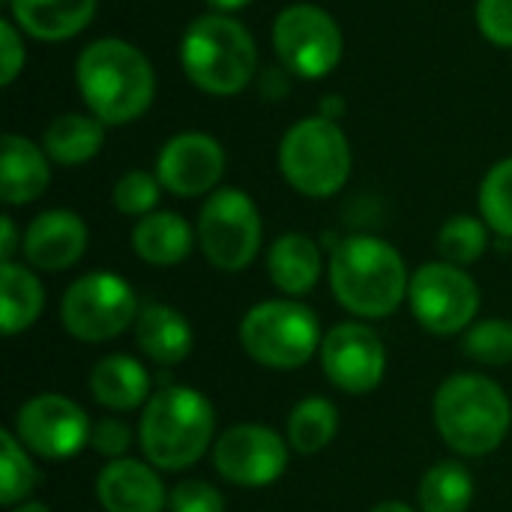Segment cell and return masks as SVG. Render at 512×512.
I'll return each instance as SVG.
<instances>
[{
	"label": "cell",
	"instance_id": "obj_23",
	"mask_svg": "<svg viewBox=\"0 0 512 512\" xmlns=\"http://www.w3.org/2000/svg\"><path fill=\"white\" fill-rule=\"evenodd\" d=\"M267 273L285 297H303L324 273L321 246L300 231L282 234L267 252Z\"/></svg>",
	"mask_w": 512,
	"mask_h": 512
},
{
	"label": "cell",
	"instance_id": "obj_31",
	"mask_svg": "<svg viewBox=\"0 0 512 512\" xmlns=\"http://www.w3.org/2000/svg\"><path fill=\"white\" fill-rule=\"evenodd\" d=\"M465 354L483 366H507L512 363V321L486 318L474 321L462 342Z\"/></svg>",
	"mask_w": 512,
	"mask_h": 512
},
{
	"label": "cell",
	"instance_id": "obj_3",
	"mask_svg": "<svg viewBox=\"0 0 512 512\" xmlns=\"http://www.w3.org/2000/svg\"><path fill=\"white\" fill-rule=\"evenodd\" d=\"M216 435V408L192 387H162L144 405L138 444L144 459L168 474L186 471L210 450Z\"/></svg>",
	"mask_w": 512,
	"mask_h": 512
},
{
	"label": "cell",
	"instance_id": "obj_6",
	"mask_svg": "<svg viewBox=\"0 0 512 512\" xmlns=\"http://www.w3.org/2000/svg\"><path fill=\"white\" fill-rule=\"evenodd\" d=\"M279 171L306 198H333L351 177V141L336 120L303 117L279 141Z\"/></svg>",
	"mask_w": 512,
	"mask_h": 512
},
{
	"label": "cell",
	"instance_id": "obj_15",
	"mask_svg": "<svg viewBox=\"0 0 512 512\" xmlns=\"http://www.w3.org/2000/svg\"><path fill=\"white\" fill-rule=\"evenodd\" d=\"M225 174V147L207 132H177L156 156V177L177 198L213 195Z\"/></svg>",
	"mask_w": 512,
	"mask_h": 512
},
{
	"label": "cell",
	"instance_id": "obj_32",
	"mask_svg": "<svg viewBox=\"0 0 512 512\" xmlns=\"http://www.w3.org/2000/svg\"><path fill=\"white\" fill-rule=\"evenodd\" d=\"M159 198H162L159 177L141 168L126 171L111 189L114 210H120L123 216H135V219H144L147 213H153L159 207Z\"/></svg>",
	"mask_w": 512,
	"mask_h": 512
},
{
	"label": "cell",
	"instance_id": "obj_25",
	"mask_svg": "<svg viewBox=\"0 0 512 512\" xmlns=\"http://www.w3.org/2000/svg\"><path fill=\"white\" fill-rule=\"evenodd\" d=\"M45 309V288L30 264H0V330L18 336L30 330Z\"/></svg>",
	"mask_w": 512,
	"mask_h": 512
},
{
	"label": "cell",
	"instance_id": "obj_40",
	"mask_svg": "<svg viewBox=\"0 0 512 512\" xmlns=\"http://www.w3.org/2000/svg\"><path fill=\"white\" fill-rule=\"evenodd\" d=\"M372 512H417V510H414V507H408V504H402V501H384V504L372 507Z\"/></svg>",
	"mask_w": 512,
	"mask_h": 512
},
{
	"label": "cell",
	"instance_id": "obj_24",
	"mask_svg": "<svg viewBox=\"0 0 512 512\" xmlns=\"http://www.w3.org/2000/svg\"><path fill=\"white\" fill-rule=\"evenodd\" d=\"M105 129L108 126L90 111H66L45 126L39 144L54 165L75 168L99 156V150L105 147Z\"/></svg>",
	"mask_w": 512,
	"mask_h": 512
},
{
	"label": "cell",
	"instance_id": "obj_9",
	"mask_svg": "<svg viewBox=\"0 0 512 512\" xmlns=\"http://www.w3.org/2000/svg\"><path fill=\"white\" fill-rule=\"evenodd\" d=\"M198 246L204 258L222 273L246 270L258 252L264 237V222L258 204L249 192L225 186L207 195L198 213Z\"/></svg>",
	"mask_w": 512,
	"mask_h": 512
},
{
	"label": "cell",
	"instance_id": "obj_11",
	"mask_svg": "<svg viewBox=\"0 0 512 512\" xmlns=\"http://www.w3.org/2000/svg\"><path fill=\"white\" fill-rule=\"evenodd\" d=\"M408 306L423 330L435 336H456L477 321L480 285L465 267L429 261L411 273Z\"/></svg>",
	"mask_w": 512,
	"mask_h": 512
},
{
	"label": "cell",
	"instance_id": "obj_26",
	"mask_svg": "<svg viewBox=\"0 0 512 512\" xmlns=\"http://www.w3.org/2000/svg\"><path fill=\"white\" fill-rule=\"evenodd\" d=\"M339 432V411L324 396H309L288 414V444L303 456H315L333 444Z\"/></svg>",
	"mask_w": 512,
	"mask_h": 512
},
{
	"label": "cell",
	"instance_id": "obj_17",
	"mask_svg": "<svg viewBox=\"0 0 512 512\" xmlns=\"http://www.w3.org/2000/svg\"><path fill=\"white\" fill-rule=\"evenodd\" d=\"M150 462L111 459L96 477V498L105 512H165L168 492Z\"/></svg>",
	"mask_w": 512,
	"mask_h": 512
},
{
	"label": "cell",
	"instance_id": "obj_7",
	"mask_svg": "<svg viewBox=\"0 0 512 512\" xmlns=\"http://www.w3.org/2000/svg\"><path fill=\"white\" fill-rule=\"evenodd\" d=\"M321 321L297 300H264L255 303L240 321V345L246 354L276 372L306 366L321 354Z\"/></svg>",
	"mask_w": 512,
	"mask_h": 512
},
{
	"label": "cell",
	"instance_id": "obj_28",
	"mask_svg": "<svg viewBox=\"0 0 512 512\" xmlns=\"http://www.w3.org/2000/svg\"><path fill=\"white\" fill-rule=\"evenodd\" d=\"M39 486V471L30 450L15 438V432H0V504L18 507Z\"/></svg>",
	"mask_w": 512,
	"mask_h": 512
},
{
	"label": "cell",
	"instance_id": "obj_5",
	"mask_svg": "<svg viewBox=\"0 0 512 512\" xmlns=\"http://www.w3.org/2000/svg\"><path fill=\"white\" fill-rule=\"evenodd\" d=\"M183 75L207 96H237L258 72V45L243 21L222 12L198 15L180 39Z\"/></svg>",
	"mask_w": 512,
	"mask_h": 512
},
{
	"label": "cell",
	"instance_id": "obj_19",
	"mask_svg": "<svg viewBox=\"0 0 512 512\" xmlns=\"http://www.w3.org/2000/svg\"><path fill=\"white\" fill-rule=\"evenodd\" d=\"M6 6L24 36L39 42H66L90 27L99 0H9Z\"/></svg>",
	"mask_w": 512,
	"mask_h": 512
},
{
	"label": "cell",
	"instance_id": "obj_20",
	"mask_svg": "<svg viewBox=\"0 0 512 512\" xmlns=\"http://www.w3.org/2000/svg\"><path fill=\"white\" fill-rule=\"evenodd\" d=\"M132 330H135L138 351L165 369L183 363L195 345V333H192V324L186 321V315L177 312L174 306H165V303L141 306Z\"/></svg>",
	"mask_w": 512,
	"mask_h": 512
},
{
	"label": "cell",
	"instance_id": "obj_21",
	"mask_svg": "<svg viewBox=\"0 0 512 512\" xmlns=\"http://www.w3.org/2000/svg\"><path fill=\"white\" fill-rule=\"evenodd\" d=\"M90 396L108 411H135L150 402V372L129 354H108L90 369Z\"/></svg>",
	"mask_w": 512,
	"mask_h": 512
},
{
	"label": "cell",
	"instance_id": "obj_22",
	"mask_svg": "<svg viewBox=\"0 0 512 512\" xmlns=\"http://www.w3.org/2000/svg\"><path fill=\"white\" fill-rule=\"evenodd\" d=\"M198 231L186 222V216L174 210H153L132 228V249L141 261L153 267H174L189 258Z\"/></svg>",
	"mask_w": 512,
	"mask_h": 512
},
{
	"label": "cell",
	"instance_id": "obj_10",
	"mask_svg": "<svg viewBox=\"0 0 512 512\" xmlns=\"http://www.w3.org/2000/svg\"><path fill=\"white\" fill-rule=\"evenodd\" d=\"M273 48L285 72L321 81L342 63L345 36L324 6L291 3L273 21Z\"/></svg>",
	"mask_w": 512,
	"mask_h": 512
},
{
	"label": "cell",
	"instance_id": "obj_34",
	"mask_svg": "<svg viewBox=\"0 0 512 512\" xmlns=\"http://www.w3.org/2000/svg\"><path fill=\"white\" fill-rule=\"evenodd\" d=\"M474 18L492 45L512 48V0H477Z\"/></svg>",
	"mask_w": 512,
	"mask_h": 512
},
{
	"label": "cell",
	"instance_id": "obj_18",
	"mask_svg": "<svg viewBox=\"0 0 512 512\" xmlns=\"http://www.w3.org/2000/svg\"><path fill=\"white\" fill-rule=\"evenodd\" d=\"M51 186V159L42 144L27 135L6 132L0 138V198L6 207H24Z\"/></svg>",
	"mask_w": 512,
	"mask_h": 512
},
{
	"label": "cell",
	"instance_id": "obj_13",
	"mask_svg": "<svg viewBox=\"0 0 512 512\" xmlns=\"http://www.w3.org/2000/svg\"><path fill=\"white\" fill-rule=\"evenodd\" d=\"M288 441L261 423H240L213 444L216 474L240 489L273 486L288 471Z\"/></svg>",
	"mask_w": 512,
	"mask_h": 512
},
{
	"label": "cell",
	"instance_id": "obj_30",
	"mask_svg": "<svg viewBox=\"0 0 512 512\" xmlns=\"http://www.w3.org/2000/svg\"><path fill=\"white\" fill-rule=\"evenodd\" d=\"M480 216L492 234L512 240V156L486 171L480 183Z\"/></svg>",
	"mask_w": 512,
	"mask_h": 512
},
{
	"label": "cell",
	"instance_id": "obj_2",
	"mask_svg": "<svg viewBox=\"0 0 512 512\" xmlns=\"http://www.w3.org/2000/svg\"><path fill=\"white\" fill-rule=\"evenodd\" d=\"M330 288L357 318H387L408 297V267L399 249L372 234H351L330 252Z\"/></svg>",
	"mask_w": 512,
	"mask_h": 512
},
{
	"label": "cell",
	"instance_id": "obj_8",
	"mask_svg": "<svg viewBox=\"0 0 512 512\" xmlns=\"http://www.w3.org/2000/svg\"><path fill=\"white\" fill-rule=\"evenodd\" d=\"M138 312L141 306L132 285L111 270H93L78 276L60 300L63 330L87 345L117 339L135 324Z\"/></svg>",
	"mask_w": 512,
	"mask_h": 512
},
{
	"label": "cell",
	"instance_id": "obj_27",
	"mask_svg": "<svg viewBox=\"0 0 512 512\" xmlns=\"http://www.w3.org/2000/svg\"><path fill=\"white\" fill-rule=\"evenodd\" d=\"M474 504V477L462 462H438L423 474L420 510L468 512Z\"/></svg>",
	"mask_w": 512,
	"mask_h": 512
},
{
	"label": "cell",
	"instance_id": "obj_36",
	"mask_svg": "<svg viewBox=\"0 0 512 512\" xmlns=\"http://www.w3.org/2000/svg\"><path fill=\"white\" fill-rule=\"evenodd\" d=\"M90 447L105 459H123L126 450L132 447V432L120 417H102L93 423Z\"/></svg>",
	"mask_w": 512,
	"mask_h": 512
},
{
	"label": "cell",
	"instance_id": "obj_38",
	"mask_svg": "<svg viewBox=\"0 0 512 512\" xmlns=\"http://www.w3.org/2000/svg\"><path fill=\"white\" fill-rule=\"evenodd\" d=\"M321 117H327V120H336L339 123V117L345 114V99L342 96H324L321 99V111H318Z\"/></svg>",
	"mask_w": 512,
	"mask_h": 512
},
{
	"label": "cell",
	"instance_id": "obj_16",
	"mask_svg": "<svg viewBox=\"0 0 512 512\" xmlns=\"http://www.w3.org/2000/svg\"><path fill=\"white\" fill-rule=\"evenodd\" d=\"M84 249H87V225L78 213L63 207L39 213L21 237V252L27 264L42 273H63L75 267Z\"/></svg>",
	"mask_w": 512,
	"mask_h": 512
},
{
	"label": "cell",
	"instance_id": "obj_29",
	"mask_svg": "<svg viewBox=\"0 0 512 512\" xmlns=\"http://www.w3.org/2000/svg\"><path fill=\"white\" fill-rule=\"evenodd\" d=\"M489 234H492V228L483 222V216L459 213V216L447 219L438 231L441 261L456 264V267L477 264L489 249Z\"/></svg>",
	"mask_w": 512,
	"mask_h": 512
},
{
	"label": "cell",
	"instance_id": "obj_33",
	"mask_svg": "<svg viewBox=\"0 0 512 512\" xmlns=\"http://www.w3.org/2000/svg\"><path fill=\"white\" fill-rule=\"evenodd\" d=\"M171 512H225V498L216 486L204 480H186L171 489L168 498Z\"/></svg>",
	"mask_w": 512,
	"mask_h": 512
},
{
	"label": "cell",
	"instance_id": "obj_37",
	"mask_svg": "<svg viewBox=\"0 0 512 512\" xmlns=\"http://www.w3.org/2000/svg\"><path fill=\"white\" fill-rule=\"evenodd\" d=\"M15 252H18V228L12 222V216L6 213L0 219V264H9Z\"/></svg>",
	"mask_w": 512,
	"mask_h": 512
},
{
	"label": "cell",
	"instance_id": "obj_14",
	"mask_svg": "<svg viewBox=\"0 0 512 512\" xmlns=\"http://www.w3.org/2000/svg\"><path fill=\"white\" fill-rule=\"evenodd\" d=\"M321 366L333 387L348 396L378 390L387 372V351L381 336L360 321L336 324L321 342Z\"/></svg>",
	"mask_w": 512,
	"mask_h": 512
},
{
	"label": "cell",
	"instance_id": "obj_1",
	"mask_svg": "<svg viewBox=\"0 0 512 512\" xmlns=\"http://www.w3.org/2000/svg\"><path fill=\"white\" fill-rule=\"evenodd\" d=\"M75 84L87 111L105 126H129L141 120L156 96L150 57L120 36H102L81 48L75 60Z\"/></svg>",
	"mask_w": 512,
	"mask_h": 512
},
{
	"label": "cell",
	"instance_id": "obj_41",
	"mask_svg": "<svg viewBox=\"0 0 512 512\" xmlns=\"http://www.w3.org/2000/svg\"><path fill=\"white\" fill-rule=\"evenodd\" d=\"M12 512H51L45 504H39V501H24V504H18Z\"/></svg>",
	"mask_w": 512,
	"mask_h": 512
},
{
	"label": "cell",
	"instance_id": "obj_4",
	"mask_svg": "<svg viewBox=\"0 0 512 512\" xmlns=\"http://www.w3.org/2000/svg\"><path fill=\"white\" fill-rule=\"evenodd\" d=\"M432 417L450 450L465 459H480L507 441L512 405L498 381L465 372L447 378L438 387Z\"/></svg>",
	"mask_w": 512,
	"mask_h": 512
},
{
	"label": "cell",
	"instance_id": "obj_39",
	"mask_svg": "<svg viewBox=\"0 0 512 512\" xmlns=\"http://www.w3.org/2000/svg\"><path fill=\"white\" fill-rule=\"evenodd\" d=\"M210 12H222V15H234L240 9H246L252 0H204Z\"/></svg>",
	"mask_w": 512,
	"mask_h": 512
},
{
	"label": "cell",
	"instance_id": "obj_12",
	"mask_svg": "<svg viewBox=\"0 0 512 512\" xmlns=\"http://www.w3.org/2000/svg\"><path fill=\"white\" fill-rule=\"evenodd\" d=\"M12 432L39 459L60 462V459H72L84 447H90L93 423H90L87 411L78 402H72L69 396L39 393L18 408Z\"/></svg>",
	"mask_w": 512,
	"mask_h": 512
},
{
	"label": "cell",
	"instance_id": "obj_35",
	"mask_svg": "<svg viewBox=\"0 0 512 512\" xmlns=\"http://www.w3.org/2000/svg\"><path fill=\"white\" fill-rule=\"evenodd\" d=\"M27 60V48H24V33L12 18H0V84L9 87Z\"/></svg>",
	"mask_w": 512,
	"mask_h": 512
}]
</instances>
